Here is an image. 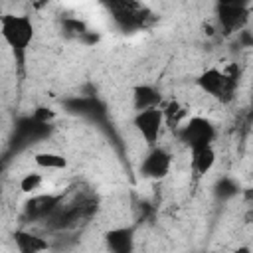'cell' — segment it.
<instances>
[{"label":"cell","instance_id":"cell-5","mask_svg":"<svg viewBox=\"0 0 253 253\" xmlns=\"http://www.w3.org/2000/svg\"><path fill=\"white\" fill-rule=\"evenodd\" d=\"M132 123L136 126L138 134L144 138V142L154 146L158 142V136H160V130H162V125H164V111H162V107L138 111L134 115Z\"/></svg>","mask_w":253,"mask_h":253},{"label":"cell","instance_id":"cell-17","mask_svg":"<svg viewBox=\"0 0 253 253\" xmlns=\"http://www.w3.org/2000/svg\"><path fill=\"white\" fill-rule=\"evenodd\" d=\"M36 121H40V123H43V125H49L51 121H53V117H55V113L49 109V107H38L36 111H34V115H32Z\"/></svg>","mask_w":253,"mask_h":253},{"label":"cell","instance_id":"cell-8","mask_svg":"<svg viewBox=\"0 0 253 253\" xmlns=\"http://www.w3.org/2000/svg\"><path fill=\"white\" fill-rule=\"evenodd\" d=\"M63 202V194H40L32 196L24 204V213L28 219H43L49 217Z\"/></svg>","mask_w":253,"mask_h":253},{"label":"cell","instance_id":"cell-7","mask_svg":"<svg viewBox=\"0 0 253 253\" xmlns=\"http://www.w3.org/2000/svg\"><path fill=\"white\" fill-rule=\"evenodd\" d=\"M247 6L241 2H221L217 4V22L223 34H233L241 30L247 22Z\"/></svg>","mask_w":253,"mask_h":253},{"label":"cell","instance_id":"cell-13","mask_svg":"<svg viewBox=\"0 0 253 253\" xmlns=\"http://www.w3.org/2000/svg\"><path fill=\"white\" fill-rule=\"evenodd\" d=\"M34 162L38 168H43V170H65L67 168V158L59 152H49V150L36 152Z\"/></svg>","mask_w":253,"mask_h":253},{"label":"cell","instance_id":"cell-15","mask_svg":"<svg viewBox=\"0 0 253 253\" xmlns=\"http://www.w3.org/2000/svg\"><path fill=\"white\" fill-rule=\"evenodd\" d=\"M42 184H43V176L40 174V172H28V174H24L22 178H20V190L24 192V194H34V192H38L40 188H42Z\"/></svg>","mask_w":253,"mask_h":253},{"label":"cell","instance_id":"cell-10","mask_svg":"<svg viewBox=\"0 0 253 253\" xmlns=\"http://www.w3.org/2000/svg\"><path fill=\"white\" fill-rule=\"evenodd\" d=\"M12 241L18 249V253H43L49 249V241L45 237L26 231V229H16L12 233Z\"/></svg>","mask_w":253,"mask_h":253},{"label":"cell","instance_id":"cell-12","mask_svg":"<svg viewBox=\"0 0 253 253\" xmlns=\"http://www.w3.org/2000/svg\"><path fill=\"white\" fill-rule=\"evenodd\" d=\"M190 154H192V168L200 176L208 174L215 166V150H213V146L194 148V150H190Z\"/></svg>","mask_w":253,"mask_h":253},{"label":"cell","instance_id":"cell-6","mask_svg":"<svg viewBox=\"0 0 253 253\" xmlns=\"http://www.w3.org/2000/svg\"><path fill=\"white\" fill-rule=\"evenodd\" d=\"M172 166V154L162 146H152L150 152L142 158L138 170L148 180H162L168 176Z\"/></svg>","mask_w":253,"mask_h":253},{"label":"cell","instance_id":"cell-3","mask_svg":"<svg viewBox=\"0 0 253 253\" xmlns=\"http://www.w3.org/2000/svg\"><path fill=\"white\" fill-rule=\"evenodd\" d=\"M215 126L210 119L206 117H190L180 128H178V138L184 142L190 150L202 148V146H211L215 140Z\"/></svg>","mask_w":253,"mask_h":253},{"label":"cell","instance_id":"cell-19","mask_svg":"<svg viewBox=\"0 0 253 253\" xmlns=\"http://www.w3.org/2000/svg\"><path fill=\"white\" fill-rule=\"evenodd\" d=\"M235 253H253L251 249H247V247H237L235 249Z\"/></svg>","mask_w":253,"mask_h":253},{"label":"cell","instance_id":"cell-2","mask_svg":"<svg viewBox=\"0 0 253 253\" xmlns=\"http://www.w3.org/2000/svg\"><path fill=\"white\" fill-rule=\"evenodd\" d=\"M198 87L211 95L213 99L221 101V103H229L235 97V87H237V73L233 67L229 69H217V67H210L206 71H202L196 79Z\"/></svg>","mask_w":253,"mask_h":253},{"label":"cell","instance_id":"cell-1","mask_svg":"<svg viewBox=\"0 0 253 253\" xmlns=\"http://www.w3.org/2000/svg\"><path fill=\"white\" fill-rule=\"evenodd\" d=\"M34 22L28 14H4L0 16V34L8 47L16 53L18 61H24V55L34 40Z\"/></svg>","mask_w":253,"mask_h":253},{"label":"cell","instance_id":"cell-4","mask_svg":"<svg viewBox=\"0 0 253 253\" xmlns=\"http://www.w3.org/2000/svg\"><path fill=\"white\" fill-rule=\"evenodd\" d=\"M109 10L113 12V20L126 32L144 28L150 18L148 8L138 2H111Z\"/></svg>","mask_w":253,"mask_h":253},{"label":"cell","instance_id":"cell-14","mask_svg":"<svg viewBox=\"0 0 253 253\" xmlns=\"http://www.w3.org/2000/svg\"><path fill=\"white\" fill-rule=\"evenodd\" d=\"M162 111H164V123H168L170 126H178L180 119H184L186 115V109L178 101H170L166 107H162Z\"/></svg>","mask_w":253,"mask_h":253},{"label":"cell","instance_id":"cell-11","mask_svg":"<svg viewBox=\"0 0 253 253\" xmlns=\"http://www.w3.org/2000/svg\"><path fill=\"white\" fill-rule=\"evenodd\" d=\"M160 91L148 83H140L132 89V105L138 111H144V109H154V107H160Z\"/></svg>","mask_w":253,"mask_h":253},{"label":"cell","instance_id":"cell-18","mask_svg":"<svg viewBox=\"0 0 253 253\" xmlns=\"http://www.w3.org/2000/svg\"><path fill=\"white\" fill-rule=\"evenodd\" d=\"M241 198H243V202H247V204L253 206V186L243 188V190H241Z\"/></svg>","mask_w":253,"mask_h":253},{"label":"cell","instance_id":"cell-20","mask_svg":"<svg viewBox=\"0 0 253 253\" xmlns=\"http://www.w3.org/2000/svg\"><path fill=\"white\" fill-rule=\"evenodd\" d=\"M245 219H249V221L253 219V206H251V210H249V211L245 213Z\"/></svg>","mask_w":253,"mask_h":253},{"label":"cell","instance_id":"cell-9","mask_svg":"<svg viewBox=\"0 0 253 253\" xmlns=\"http://www.w3.org/2000/svg\"><path fill=\"white\" fill-rule=\"evenodd\" d=\"M105 243L111 253H132L134 231L132 227H113L105 233Z\"/></svg>","mask_w":253,"mask_h":253},{"label":"cell","instance_id":"cell-16","mask_svg":"<svg viewBox=\"0 0 253 253\" xmlns=\"http://www.w3.org/2000/svg\"><path fill=\"white\" fill-rule=\"evenodd\" d=\"M237 192H239V186H237L231 178H221V180L215 184V196L221 198V200L233 198Z\"/></svg>","mask_w":253,"mask_h":253}]
</instances>
